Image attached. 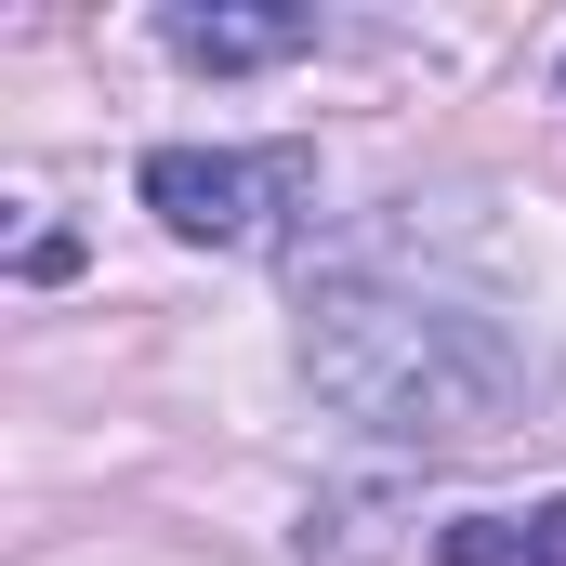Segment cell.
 <instances>
[{
  "instance_id": "obj_4",
  "label": "cell",
  "mask_w": 566,
  "mask_h": 566,
  "mask_svg": "<svg viewBox=\"0 0 566 566\" xmlns=\"http://www.w3.org/2000/svg\"><path fill=\"white\" fill-rule=\"evenodd\" d=\"M434 566H566V501H527V514H461Z\"/></svg>"
},
{
  "instance_id": "obj_2",
  "label": "cell",
  "mask_w": 566,
  "mask_h": 566,
  "mask_svg": "<svg viewBox=\"0 0 566 566\" xmlns=\"http://www.w3.org/2000/svg\"><path fill=\"white\" fill-rule=\"evenodd\" d=\"M145 211L198 251H264L290 238V211H316V145H158Z\"/></svg>"
},
{
  "instance_id": "obj_3",
  "label": "cell",
  "mask_w": 566,
  "mask_h": 566,
  "mask_svg": "<svg viewBox=\"0 0 566 566\" xmlns=\"http://www.w3.org/2000/svg\"><path fill=\"white\" fill-rule=\"evenodd\" d=\"M158 40H171L185 66L238 80V66H277V53H316V13H171Z\"/></svg>"
},
{
  "instance_id": "obj_1",
  "label": "cell",
  "mask_w": 566,
  "mask_h": 566,
  "mask_svg": "<svg viewBox=\"0 0 566 566\" xmlns=\"http://www.w3.org/2000/svg\"><path fill=\"white\" fill-rule=\"evenodd\" d=\"M303 382L382 448H488L541 409V356L514 316L369 264L303 290Z\"/></svg>"
}]
</instances>
